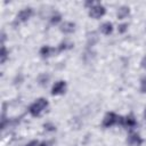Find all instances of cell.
Instances as JSON below:
<instances>
[{"mask_svg":"<svg viewBox=\"0 0 146 146\" xmlns=\"http://www.w3.org/2000/svg\"><path fill=\"white\" fill-rule=\"evenodd\" d=\"M48 106V102L46 98H39L36 99L29 108V112L32 116H39L41 114V112Z\"/></svg>","mask_w":146,"mask_h":146,"instance_id":"6da1fadb","label":"cell"},{"mask_svg":"<svg viewBox=\"0 0 146 146\" xmlns=\"http://www.w3.org/2000/svg\"><path fill=\"white\" fill-rule=\"evenodd\" d=\"M105 11H106L105 7L103 5H100V3L97 2L95 6H92L91 8H89V16L92 17V18H95V19H97V18L102 17L105 14Z\"/></svg>","mask_w":146,"mask_h":146,"instance_id":"7a4b0ae2","label":"cell"},{"mask_svg":"<svg viewBox=\"0 0 146 146\" xmlns=\"http://www.w3.org/2000/svg\"><path fill=\"white\" fill-rule=\"evenodd\" d=\"M117 122H119V116L113 112H108L105 115L104 120H103V127L104 128H110V127L114 125Z\"/></svg>","mask_w":146,"mask_h":146,"instance_id":"3957f363","label":"cell"},{"mask_svg":"<svg viewBox=\"0 0 146 146\" xmlns=\"http://www.w3.org/2000/svg\"><path fill=\"white\" fill-rule=\"evenodd\" d=\"M117 123H120L121 125L127 127V128H133V127H136L137 121H136V119H135V116L132 114H129L125 117L119 116V122Z\"/></svg>","mask_w":146,"mask_h":146,"instance_id":"277c9868","label":"cell"},{"mask_svg":"<svg viewBox=\"0 0 146 146\" xmlns=\"http://www.w3.org/2000/svg\"><path fill=\"white\" fill-rule=\"evenodd\" d=\"M32 14H33V10H32V8H30V7L22 9V10L17 14V16H16V23L26 22V21L32 16Z\"/></svg>","mask_w":146,"mask_h":146,"instance_id":"5b68a950","label":"cell"},{"mask_svg":"<svg viewBox=\"0 0 146 146\" xmlns=\"http://www.w3.org/2000/svg\"><path fill=\"white\" fill-rule=\"evenodd\" d=\"M127 143H128L129 146H140V145L143 144V139H141V137H140L138 133L131 132V133L128 136Z\"/></svg>","mask_w":146,"mask_h":146,"instance_id":"8992f818","label":"cell"},{"mask_svg":"<svg viewBox=\"0 0 146 146\" xmlns=\"http://www.w3.org/2000/svg\"><path fill=\"white\" fill-rule=\"evenodd\" d=\"M66 89V82L65 81H57L54 86H52V89H51V95H60L65 91Z\"/></svg>","mask_w":146,"mask_h":146,"instance_id":"52a82bcc","label":"cell"},{"mask_svg":"<svg viewBox=\"0 0 146 146\" xmlns=\"http://www.w3.org/2000/svg\"><path fill=\"white\" fill-rule=\"evenodd\" d=\"M55 51H56L55 48L49 47V46H43V47L40 49V55H41V57H43V58H48V57L52 56V55L55 54Z\"/></svg>","mask_w":146,"mask_h":146,"instance_id":"ba28073f","label":"cell"},{"mask_svg":"<svg viewBox=\"0 0 146 146\" xmlns=\"http://www.w3.org/2000/svg\"><path fill=\"white\" fill-rule=\"evenodd\" d=\"M74 30H75V24L72 23V22H65V23H63L62 26H60V31H62L63 33H66V34L72 33Z\"/></svg>","mask_w":146,"mask_h":146,"instance_id":"9c48e42d","label":"cell"},{"mask_svg":"<svg viewBox=\"0 0 146 146\" xmlns=\"http://www.w3.org/2000/svg\"><path fill=\"white\" fill-rule=\"evenodd\" d=\"M97 41H98V34H97V32L91 31V32H89L87 34V43H88L89 47H92Z\"/></svg>","mask_w":146,"mask_h":146,"instance_id":"30bf717a","label":"cell"},{"mask_svg":"<svg viewBox=\"0 0 146 146\" xmlns=\"http://www.w3.org/2000/svg\"><path fill=\"white\" fill-rule=\"evenodd\" d=\"M112 31H113V25H112V23L105 22V23H103V24L100 25V32H102L103 34L108 35V34L112 33Z\"/></svg>","mask_w":146,"mask_h":146,"instance_id":"8fae6325","label":"cell"},{"mask_svg":"<svg viewBox=\"0 0 146 146\" xmlns=\"http://www.w3.org/2000/svg\"><path fill=\"white\" fill-rule=\"evenodd\" d=\"M129 13H130L129 7H127V6H122V7H120L119 10H117V18L122 19V18L127 17V16L129 15Z\"/></svg>","mask_w":146,"mask_h":146,"instance_id":"7c38bea8","label":"cell"},{"mask_svg":"<svg viewBox=\"0 0 146 146\" xmlns=\"http://www.w3.org/2000/svg\"><path fill=\"white\" fill-rule=\"evenodd\" d=\"M72 47H73V43H72V42H70V41H63V42L59 43L57 50H58V51H63V50L70 49V48H72Z\"/></svg>","mask_w":146,"mask_h":146,"instance_id":"4fadbf2b","label":"cell"},{"mask_svg":"<svg viewBox=\"0 0 146 146\" xmlns=\"http://www.w3.org/2000/svg\"><path fill=\"white\" fill-rule=\"evenodd\" d=\"M38 81H39V83H40L41 86H46V84L48 83V81H49V75L46 74V73H43V74L39 75Z\"/></svg>","mask_w":146,"mask_h":146,"instance_id":"5bb4252c","label":"cell"},{"mask_svg":"<svg viewBox=\"0 0 146 146\" xmlns=\"http://www.w3.org/2000/svg\"><path fill=\"white\" fill-rule=\"evenodd\" d=\"M7 57H8V51H7V49H6V47L2 44V47H1V59H0V62H1V64H3L5 62H6V59H7Z\"/></svg>","mask_w":146,"mask_h":146,"instance_id":"9a60e30c","label":"cell"},{"mask_svg":"<svg viewBox=\"0 0 146 146\" xmlns=\"http://www.w3.org/2000/svg\"><path fill=\"white\" fill-rule=\"evenodd\" d=\"M60 19H62L60 14L55 13V14H52V16H51V18H50V22H51V24H57V23L60 22Z\"/></svg>","mask_w":146,"mask_h":146,"instance_id":"2e32d148","label":"cell"},{"mask_svg":"<svg viewBox=\"0 0 146 146\" xmlns=\"http://www.w3.org/2000/svg\"><path fill=\"white\" fill-rule=\"evenodd\" d=\"M140 92L146 94V76L141 78L140 80Z\"/></svg>","mask_w":146,"mask_h":146,"instance_id":"e0dca14e","label":"cell"},{"mask_svg":"<svg viewBox=\"0 0 146 146\" xmlns=\"http://www.w3.org/2000/svg\"><path fill=\"white\" fill-rule=\"evenodd\" d=\"M127 29H128V24H121L120 26H119V32L120 33H124L125 31H127Z\"/></svg>","mask_w":146,"mask_h":146,"instance_id":"ac0fdd59","label":"cell"},{"mask_svg":"<svg viewBox=\"0 0 146 146\" xmlns=\"http://www.w3.org/2000/svg\"><path fill=\"white\" fill-rule=\"evenodd\" d=\"M44 129H47L49 131H54V130H56V127L52 125V124H50V123H46L44 124Z\"/></svg>","mask_w":146,"mask_h":146,"instance_id":"d6986e66","label":"cell"},{"mask_svg":"<svg viewBox=\"0 0 146 146\" xmlns=\"http://www.w3.org/2000/svg\"><path fill=\"white\" fill-rule=\"evenodd\" d=\"M38 145V141L36 140H32V141H30L29 144H26L25 146H36Z\"/></svg>","mask_w":146,"mask_h":146,"instance_id":"ffe728a7","label":"cell"},{"mask_svg":"<svg viewBox=\"0 0 146 146\" xmlns=\"http://www.w3.org/2000/svg\"><path fill=\"white\" fill-rule=\"evenodd\" d=\"M140 65H141V67H143V68H145V70H146V57H144V58L141 59Z\"/></svg>","mask_w":146,"mask_h":146,"instance_id":"44dd1931","label":"cell"},{"mask_svg":"<svg viewBox=\"0 0 146 146\" xmlns=\"http://www.w3.org/2000/svg\"><path fill=\"white\" fill-rule=\"evenodd\" d=\"M40 146H48L46 143H42V144H40Z\"/></svg>","mask_w":146,"mask_h":146,"instance_id":"7402d4cb","label":"cell"},{"mask_svg":"<svg viewBox=\"0 0 146 146\" xmlns=\"http://www.w3.org/2000/svg\"><path fill=\"white\" fill-rule=\"evenodd\" d=\"M144 117L146 119V108H145V111H144Z\"/></svg>","mask_w":146,"mask_h":146,"instance_id":"603a6c76","label":"cell"}]
</instances>
